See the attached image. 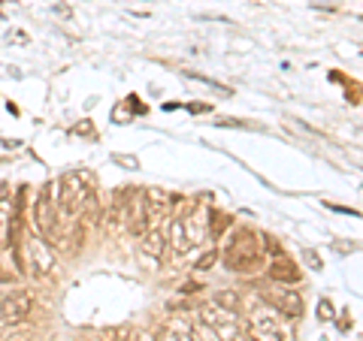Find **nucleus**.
I'll return each instance as SVG.
<instances>
[{"label": "nucleus", "mask_w": 363, "mask_h": 341, "mask_svg": "<svg viewBox=\"0 0 363 341\" xmlns=\"http://www.w3.org/2000/svg\"><path fill=\"white\" fill-rule=\"evenodd\" d=\"M318 317H321V320H330V317H333V305L321 302V305H318Z\"/></svg>", "instance_id": "obj_14"}, {"label": "nucleus", "mask_w": 363, "mask_h": 341, "mask_svg": "<svg viewBox=\"0 0 363 341\" xmlns=\"http://www.w3.org/2000/svg\"><path fill=\"white\" fill-rule=\"evenodd\" d=\"M227 226H230V218H227V214H212V218H209V233L215 238H218L227 230Z\"/></svg>", "instance_id": "obj_11"}, {"label": "nucleus", "mask_w": 363, "mask_h": 341, "mask_svg": "<svg viewBox=\"0 0 363 341\" xmlns=\"http://www.w3.org/2000/svg\"><path fill=\"white\" fill-rule=\"evenodd\" d=\"M267 275H269V281H276V284H297L300 281V269L294 266L285 254H279V257H272Z\"/></svg>", "instance_id": "obj_6"}, {"label": "nucleus", "mask_w": 363, "mask_h": 341, "mask_svg": "<svg viewBox=\"0 0 363 341\" xmlns=\"http://www.w3.org/2000/svg\"><path fill=\"white\" fill-rule=\"evenodd\" d=\"M306 260H309V263H312V269H315V272L321 269V260H318V254H315V251H306Z\"/></svg>", "instance_id": "obj_16"}, {"label": "nucleus", "mask_w": 363, "mask_h": 341, "mask_svg": "<svg viewBox=\"0 0 363 341\" xmlns=\"http://www.w3.org/2000/svg\"><path fill=\"white\" fill-rule=\"evenodd\" d=\"M13 248H16V263L21 266V272H28L30 278H45L52 275L55 269V248L45 242V238L33 230H18L13 233Z\"/></svg>", "instance_id": "obj_2"}, {"label": "nucleus", "mask_w": 363, "mask_h": 341, "mask_svg": "<svg viewBox=\"0 0 363 341\" xmlns=\"http://www.w3.org/2000/svg\"><path fill=\"white\" fill-rule=\"evenodd\" d=\"M215 260H218V251H206V254H203V257L197 260V269H200V272L212 269V266H215Z\"/></svg>", "instance_id": "obj_13"}, {"label": "nucleus", "mask_w": 363, "mask_h": 341, "mask_svg": "<svg viewBox=\"0 0 363 341\" xmlns=\"http://www.w3.org/2000/svg\"><path fill=\"white\" fill-rule=\"evenodd\" d=\"M37 308V296L33 290H13L0 299V326H18Z\"/></svg>", "instance_id": "obj_4"}, {"label": "nucleus", "mask_w": 363, "mask_h": 341, "mask_svg": "<svg viewBox=\"0 0 363 341\" xmlns=\"http://www.w3.org/2000/svg\"><path fill=\"white\" fill-rule=\"evenodd\" d=\"M6 190H9V185H4V181H0V200H6V197H9Z\"/></svg>", "instance_id": "obj_18"}, {"label": "nucleus", "mask_w": 363, "mask_h": 341, "mask_svg": "<svg viewBox=\"0 0 363 341\" xmlns=\"http://www.w3.org/2000/svg\"><path fill=\"white\" fill-rule=\"evenodd\" d=\"M167 248H173V254L182 257V254H188V233H185V221H182V214H173L169 218V236H167Z\"/></svg>", "instance_id": "obj_7"}, {"label": "nucleus", "mask_w": 363, "mask_h": 341, "mask_svg": "<svg viewBox=\"0 0 363 341\" xmlns=\"http://www.w3.org/2000/svg\"><path fill=\"white\" fill-rule=\"evenodd\" d=\"M221 305V308H227V311H233L236 305H240V299H236V293H218V299H215Z\"/></svg>", "instance_id": "obj_12"}, {"label": "nucleus", "mask_w": 363, "mask_h": 341, "mask_svg": "<svg viewBox=\"0 0 363 341\" xmlns=\"http://www.w3.org/2000/svg\"><path fill=\"white\" fill-rule=\"evenodd\" d=\"M260 299H264L269 308H276L285 317H300L303 314V296L297 290H291V284H276L272 281L269 287H260Z\"/></svg>", "instance_id": "obj_5"}, {"label": "nucleus", "mask_w": 363, "mask_h": 341, "mask_svg": "<svg viewBox=\"0 0 363 341\" xmlns=\"http://www.w3.org/2000/svg\"><path fill=\"white\" fill-rule=\"evenodd\" d=\"M13 218H16V206L13 200H0V248L9 245V238H13Z\"/></svg>", "instance_id": "obj_9"}, {"label": "nucleus", "mask_w": 363, "mask_h": 341, "mask_svg": "<svg viewBox=\"0 0 363 341\" xmlns=\"http://www.w3.org/2000/svg\"><path fill=\"white\" fill-rule=\"evenodd\" d=\"M264 263V245H260V236L252 230H236L224 245V266L230 272H240L248 275Z\"/></svg>", "instance_id": "obj_3"}, {"label": "nucleus", "mask_w": 363, "mask_h": 341, "mask_svg": "<svg viewBox=\"0 0 363 341\" xmlns=\"http://www.w3.org/2000/svg\"><path fill=\"white\" fill-rule=\"evenodd\" d=\"M143 251L149 254L152 260H161L164 251H167V233H164V226H149L143 236Z\"/></svg>", "instance_id": "obj_8"}, {"label": "nucleus", "mask_w": 363, "mask_h": 341, "mask_svg": "<svg viewBox=\"0 0 363 341\" xmlns=\"http://www.w3.org/2000/svg\"><path fill=\"white\" fill-rule=\"evenodd\" d=\"M4 341H30V335L28 333H16V335H6Z\"/></svg>", "instance_id": "obj_17"}, {"label": "nucleus", "mask_w": 363, "mask_h": 341, "mask_svg": "<svg viewBox=\"0 0 363 341\" xmlns=\"http://www.w3.org/2000/svg\"><path fill=\"white\" fill-rule=\"evenodd\" d=\"M58 209L67 214L70 221H82V218H94L97 214V193H94V178L82 169L64 173L58 181Z\"/></svg>", "instance_id": "obj_1"}, {"label": "nucleus", "mask_w": 363, "mask_h": 341, "mask_svg": "<svg viewBox=\"0 0 363 341\" xmlns=\"http://www.w3.org/2000/svg\"><path fill=\"white\" fill-rule=\"evenodd\" d=\"M191 338H194V341H224V338H218V329H212L206 320L194 323V329H191Z\"/></svg>", "instance_id": "obj_10"}, {"label": "nucleus", "mask_w": 363, "mask_h": 341, "mask_svg": "<svg viewBox=\"0 0 363 341\" xmlns=\"http://www.w3.org/2000/svg\"><path fill=\"white\" fill-rule=\"evenodd\" d=\"M161 341H194V338H191V333L188 335H179V333H173V329H167Z\"/></svg>", "instance_id": "obj_15"}]
</instances>
